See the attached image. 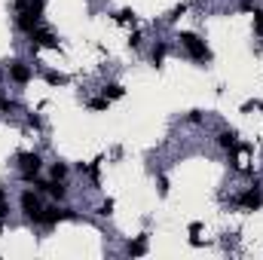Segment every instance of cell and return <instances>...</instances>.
<instances>
[{
	"instance_id": "cell-1",
	"label": "cell",
	"mask_w": 263,
	"mask_h": 260,
	"mask_svg": "<svg viewBox=\"0 0 263 260\" xmlns=\"http://www.w3.org/2000/svg\"><path fill=\"white\" fill-rule=\"evenodd\" d=\"M178 40H181V46L187 49V55L193 58V61H211V49L205 46V40L202 37H196L193 31H181L178 34Z\"/></svg>"
},
{
	"instance_id": "cell-2",
	"label": "cell",
	"mask_w": 263,
	"mask_h": 260,
	"mask_svg": "<svg viewBox=\"0 0 263 260\" xmlns=\"http://www.w3.org/2000/svg\"><path fill=\"white\" fill-rule=\"evenodd\" d=\"M43 0H31L25 9H18V15H15V28L18 31H25V34H31L34 28H40V15H43Z\"/></svg>"
},
{
	"instance_id": "cell-3",
	"label": "cell",
	"mask_w": 263,
	"mask_h": 260,
	"mask_svg": "<svg viewBox=\"0 0 263 260\" xmlns=\"http://www.w3.org/2000/svg\"><path fill=\"white\" fill-rule=\"evenodd\" d=\"M18 205H21V215H25L31 224H37V218H40V211H43V202H40V196H37L34 190H25V193L18 196Z\"/></svg>"
},
{
	"instance_id": "cell-4",
	"label": "cell",
	"mask_w": 263,
	"mask_h": 260,
	"mask_svg": "<svg viewBox=\"0 0 263 260\" xmlns=\"http://www.w3.org/2000/svg\"><path fill=\"white\" fill-rule=\"evenodd\" d=\"M74 218H77V215H74L70 208H58V205H52V208H43V211H40L37 227H46V230H49V227H55L58 221H74Z\"/></svg>"
},
{
	"instance_id": "cell-5",
	"label": "cell",
	"mask_w": 263,
	"mask_h": 260,
	"mask_svg": "<svg viewBox=\"0 0 263 260\" xmlns=\"http://www.w3.org/2000/svg\"><path fill=\"white\" fill-rule=\"evenodd\" d=\"M236 202H239L245 211H257V208L263 205V193L257 190V187H248V190H245V193H242Z\"/></svg>"
},
{
	"instance_id": "cell-6",
	"label": "cell",
	"mask_w": 263,
	"mask_h": 260,
	"mask_svg": "<svg viewBox=\"0 0 263 260\" xmlns=\"http://www.w3.org/2000/svg\"><path fill=\"white\" fill-rule=\"evenodd\" d=\"M31 46H46V49H55L58 46V37L52 34V31H46V28H34L31 31Z\"/></svg>"
},
{
	"instance_id": "cell-7",
	"label": "cell",
	"mask_w": 263,
	"mask_h": 260,
	"mask_svg": "<svg viewBox=\"0 0 263 260\" xmlns=\"http://www.w3.org/2000/svg\"><path fill=\"white\" fill-rule=\"evenodd\" d=\"M18 166H21V175H37L43 169V159L40 153H18Z\"/></svg>"
},
{
	"instance_id": "cell-8",
	"label": "cell",
	"mask_w": 263,
	"mask_h": 260,
	"mask_svg": "<svg viewBox=\"0 0 263 260\" xmlns=\"http://www.w3.org/2000/svg\"><path fill=\"white\" fill-rule=\"evenodd\" d=\"M37 190H40V193H49L55 202H61V199L67 196V187H64L61 181H37Z\"/></svg>"
},
{
	"instance_id": "cell-9",
	"label": "cell",
	"mask_w": 263,
	"mask_h": 260,
	"mask_svg": "<svg viewBox=\"0 0 263 260\" xmlns=\"http://www.w3.org/2000/svg\"><path fill=\"white\" fill-rule=\"evenodd\" d=\"M9 80H15V83L25 86V83L31 80V67H28L25 61H12V64H9Z\"/></svg>"
},
{
	"instance_id": "cell-10",
	"label": "cell",
	"mask_w": 263,
	"mask_h": 260,
	"mask_svg": "<svg viewBox=\"0 0 263 260\" xmlns=\"http://www.w3.org/2000/svg\"><path fill=\"white\" fill-rule=\"evenodd\" d=\"M132 257H141V254H147V236H138L135 242H129V248H126Z\"/></svg>"
},
{
	"instance_id": "cell-11",
	"label": "cell",
	"mask_w": 263,
	"mask_h": 260,
	"mask_svg": "<svg viewBox=\"0 0 263 260\" xmlns=\"http://www.w3.org/2000/svg\"><path fill=\"white\" fill-rule=\"evenodd\" d=\"M218 144H221L224 150H233V147H236V132H233V129L221 132V135H218Z\"/></svg>"
},
{
	"instance_id": "cell-12",
	"label": "cell",
	"mask_w": 263,
	"mask_h": 260,
	"mask_svg": "<svg viewBox=\"0 0 263 260\" xmlns=\"http://www.w3.org/2000/svg\"><path fill=\"white\" fill-rule=\"evenodd\" d=\"M101 92H104V98H107V101H110V98H123V95H126V89H123L119 83H107Z\"/></svg>"
},
{
	"instance_id": "cell-13",
	"label": "cell",
	"mask_w": 263,
	"mask_h": 260,
	"mask_svg": "<svg viewBox=\"0 0 263 260\" xmlns=\"http://www.w3.org/2000/svg\"><path fill=\"white\" fill-rule=\"evenodd\" d=\"M165 52H169V46H165V43H156V46H153L150 58H153V64H156V67H159V64L165 61Z\"/></svg>"
},
{
	"instance_id": "cell-14",
	"label": "cell",
	"mask_w": 263,
	"mask_h": 260,
	"mask_svg": "<svg viewBox=\"0 0 263 260\" xmlns=\"http://www.w3.org/2000/svg\"><path fill=\"white\" fill-rule=\"evenodd\" d=\"M64 175H67V166L64 162H55L52 166V181H64Z\"/></svg>"
},
{
	"instance_id": "cell-15",
	"label": "cell",
	"mask_w": 263,
	"mask_h": 260,
	"mask_svg": "<svg viewBox=\"0 0 263 260\" xmlns=\"http://www.w3.org/2000/svg\"><path fill=\"white\" fill-rule=\"evenodd\" d=\"M251 15H254V31L263 37V9H257V6H254V9H251Z\"/></svg>"
},
{
	"instance_id": "cell-16",
	"label": "cell",
	"mask_w": 263,
	"mask_h": 260,
	"mask_svg": "<svg viewBox=\"0 0 263 260\" xmlns=\"http://www.w3.org/2000/svg\"><path fill=\"white\" fill-rule=\"evenodd\" d=\"M116 21H119V25H129V21H135V12L123 9V12H116Z\"/></svg>"
},
{
	"instance_id": "cell-17",
	"label": "cell",
	"mask_w": 263,
	"mask_h": 260,
	"mask_svg": "<svg viewBox=\"0 0 263 260\" xmlns=\"http://www.w3.org/2000/svg\"><path fill=\"white\" fill-rule=\"evenodd\" d=\"M46 83H52V86H64L67 80H64L61 74H52V70H49V74H46Z\"/></svg>"
},
{
	"instance_id": "cell-18",
	"label": "cell",
	"mask_w": 263,
	"mask_h": 260,
	"mask_svg": "<svg viewBox=\"0 0 263 260\" xmlns=\"http://www.w3.org/2000/svg\"><path fill=\"white\" fill-rule=\"evenodd\" d=\"M89 107H92V110H107V98H92Z\"/></svg>"
},
{
	"instance_id": "cell-19",
	"label": "cell",
	"mask_w": 263,
	"mask_h": 260,
	"mask_svg": "<svg viewBox=\"0 0 263 260\" xmlns=\"http://www.w3.org/2000/svg\"><path fill=\"white\" fill-rule=\"evenodd\" d=\"M0 110H3V113L15 110V101H9V98H0Z\"/></svg>"
},
{
	"instance_id": "cell-20",
	"label": "cell",
	"mask_w": 263,
	"mask_h": 260,
	"mask_svg": "<svg viewBox=\"0 0 263 260\" xmlns=\"http://www.w3.org/2000/svg\"><path fill=\"white\" fill-rule=\"evenodd\" d=\"M110 211H113V202H110V199H107V202H104V205H101V211H98V215H110Z\"/></svg>"
},
{
	"instance_id": "cell-21",
	"label": "cell",
	"mask_w": 263,
	"mask_h": 260,
	"mask_svg": "<svg viewBox=\"0 0 263 260\" xmlns=\"http://www.w3.org/2000/svg\"><path fill=\"white\" fill-rule=\"evenodd\" d=\"M129 43H132V46H141V34H138V31H135V34H132V37H129Z\"/></svg>"
},
{
	"instance_id": "cell-22",
	"label": "cell",
	"mask_w": 263,
	"mask_h": 260,
	"mask_svg": "<svg viewBox=\"0 0 263 260\" xmlns=\"http://www.w3.org/2000/svg\"><path fill=\"white\" fill-rule=\"evenodd\" d=\"M159 193H162V196L169 193V181H165V178H159Z\"/></svg>"
},
{
	"instance_id": "cell-23",
	"label": "cell",
	"mask_w": 263,
	"mask_h": 260,
	"mask_svg": "<svg viewBox=\"0 0 263 260\" xmlns=\"http://www.w3.org/2000/svg\"><path fill=\"white\" fill-rule=\"evenodd\" d=\"M0 83H3V74H0Z\"/></svg>"
}]
</instances>
